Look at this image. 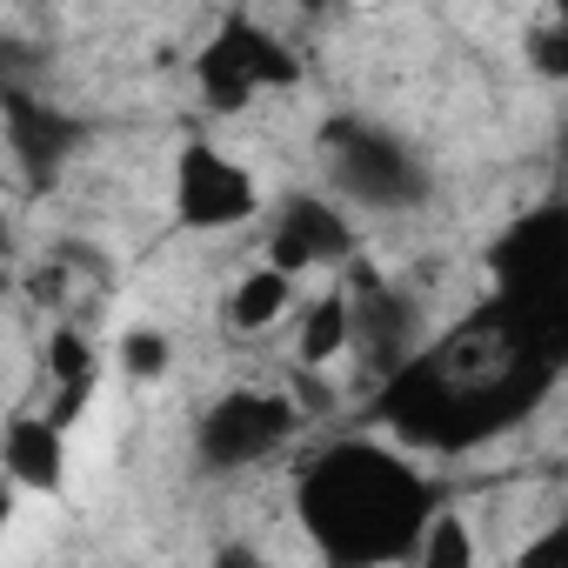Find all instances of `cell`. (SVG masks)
Wrapping results in <instances>:
<instances>
[{
	"instance_id": "6da1fadb",
	"label": "cell",
	"mask_w": 568,
	"mask_h": 568,
	"mask_svg": "<svg viewBox=\"0 0 568 568\" xmlns=\"http://www.w3.org/2000/svg\"><path fill=\"white\" fill-rule=\"evenodd\" d=\"M295 508H302L308 541L335 568H388L415 555V535L435 515L415 462L382 442H335L328 455H315Z\"/></svg>"
},
{
	"instance_id": "7a4b0ae2",
	"label": "cell",
	"mask_w": 568,
	"mask_h": 568,
	"mask_svg": "<svg viewBox=\"0 0 568 568\" xmlns=\"http://www.w3.org/2000/svg\"><path fill=\"white\" fill-rule=\"evenodd\" d=\"M302 428V408L288 402V395H267V388H234V395H221L201 422H194V455H201V468H254V462H267L281 442H288Z\"/></svg>"
},
{
	"instance_id": "3957f363",
	"label": "cell",
	"mask_w": 568,
	"mask_h": 568,
	"mask_svg": "<svg viewBox=\"0 0 568 568\" xmlns=\"http://www.w3.org/2000/svg\"><path fill=\"white\" fill-rule=\"evenodd\" d=\"M335 181L362 207H408L422 194V168L408 161V148L375 134V128H342L335 134Z\"/></svg>"
},
{
	"instance_id": "277c9868",
	"label": "cell",
	"mask_w": 568,
	"mask_h": 568,
	"mask_svg": "<svg viewBox=\"0 0 568 568\" xmlns=\"http://www.w3.org/2000/svg\"><path fill=\"white\" fill-rule=\"evenodd\" d=\"M174 207H181L187 227H234V221L254 214V174L234 154L194 141L174 161Z\"/></svg>"
},
{
	"instance_id": "5b68a950",
	"label": "cell",
	"mask_w": 568,
	"mask_h": 568,
	"mask_svg": "<svg viewBox=\"0 0 568 568\" xmlns=\"http://www.w3.org/2000/svg\"><path fill=\"white\" fill-rule=\"evenodd\" d=\"M355 254V221L335 207V201H288L267 234V267L274 274H315V267H335Z\"/></svg>"
},
{
	"instance_id": "8992f818",
	"label": "cell",
	"mask_w": 568,
	"mask_h": 568,
	"mask_svg": "<svg viewBox=\"0 0 568 568\" xmlns=\"http://www.w3.org/2000/svg\"><path fill=\"white\" fill-rule=\"evenodd\" d=\"M0 468H8L14 488H34V495H54L68 481V428H54L48 415H21L0 435Z\"/></svg>"
},
{
	"instance_id": "52a82bcc",
	"label": "cell",
	"mask_w": 568,
	"mask_h": 568,
	"mask_svg": "<svg viewBox=\"0 0 568 568\" xmlns=\"http://www.w3.org/2000/svg\"><path fill=\"white\" fill-rule=\"evenodd\" d=\"M94 375H101L94 342H88L81 328H54V342H48V382H54L48 422H54V428H74V422H81V408H88V395H94Z\"/></svg>"
},
{
	"instance_id": "ba28073f",
	"label": "cell",
	"mask_w": 568,
	"mask_h": 568,
	"mask_svg": "<svg viewBox=\"0 0 568 568\" xmlns=\"http://www.w3.org/2000/svg\"><path fill=\"white\" fill-rule=\"evenodd\" d=\"M74 141H81V121L54 114V108H41V101H14V148H21V161H28L34 174H54V168L74 154Z\"/></svg>"
},
{
	"instance_id": "9c48e42d",
	"label": "cell",
	"mask_w": 568,
	"mask_h": 568,
	"mask_svg": "<svg viewBox=\"0 0 568 568\" xmlns=\"http://www.w3.org/2000/svg\"><path fill=\"white\" fill-rule=\"evenodd\" d=\"M302 368H335L348 362V288H328L302 308Z\"/></svg>"
},
{
	"instance_id": "30bf717a",
	"label": "cell",
	"mask_w": 568,
	"mask_h": 568,
	"mask_svg": "<svg viewBox=\"0 0 568 568\" xmlns=\"http://www.w3.org/2000/svg\"><path fill=\"white\" fill-rule=\"evenodd\" d=\"M288 308H295V281H288V274H274V267H247V274L234 281L227 322L247 328V335H261V328H274Z\"/></svg>"
},
{
	"instance_id": "8fae6325",
	"label": "cell",
	"mask_w": 568,
	"mask_h": 568,
	"mask_svg": "<svg viewBox=\"0 0 568 568\" xmlns=\"http://www.w3.org/2000/svg\"><path fill=\"white\" fill-rule=\"evenodd\" d=\"M415 568H475V528L455 508H435L415 535Z\"/></svg>"
},
{
	"instance_id": "7c38bea8",
	"label": "cell",
	"mask_w": 568,
	"mask_h": 568,
	"mask_svg": "<svg viewBox=\"0 0 568 568\" xmlns=\"http://www.w3.org/2000/svg\"><path fill=\"white\" fill-rule=\"evenodd\" d=\"M121 368H128L134 382H161V375H168V342H161L154 328H134V335L121 342Z\"/></svg>"
},
{
	"instance_id": "4fadbf2b",
	"label": "cell",
	"mask_w": 568,
	"mask_h": 568,
	"mask_svg": "<svg viewBox=\"0 0 568 568\" xmlns=\"http://www.w3.org/2000/svg\"><path fill=\"white\" fill-rule=\"evenodd\" d=\"M515 568H568V535L561 528H541L528 548H515Z\"/></svg>"
},
{
	"instance_id": "5bb4252c",
	"label": "cell",
	"mask_w": 568,
	"mask_h": 568,
	"mask_svg": "<svg viewBox=\"0 0 568 568\" xmlns=\"http://www.w3.org/2000/svg\"><path fill=\"white\" fill-rule=\"evenodd\" d=\"M214 568H267V561H261L254 548H241V541H227V548L214 555Z\"/></svg>"
},
{
	"instance_id": "9a60e30c",
	"label": "cell",
	"mask_w": 568,
	"mask_h": 568,
	"mask_svg": "<svg viewBox=\"0 0 568 568\" xmlns=\"http://www.w3.org/2000/svg\"><path fill=\"white\" fill-rule=\"evenodd\" d=\"M0 521H8V495H0Z\"/></svg>"
}]
</instances>
